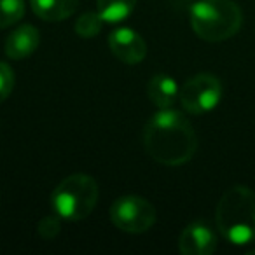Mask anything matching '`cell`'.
I'll return each mask as SVG.
<instances>
[{
    "instance_id": "6da1fadb",
    "label": "cell",
    "mask_w": 255,
    "mask_h": 255,
    "mask_svg": "<svg viewBox=\"0 0 255 255\" xmlns=\"http://www.w3.org/2000/svg\"><path fill=\"white\" fill-rule=\"evenodd\" d=\"M143 145L154 161L164 166H180L194 157L198 136L191 121L173 109H159L145 124Z\"/></svg>"
},
{
    "instance_id": "7a4b0ae2",
    "label": "cell",
    "mask_w": 255,
    "mask_h": 255,
    "mask_svg": "<svg viewBox=\"0 0 255 255\" xmlns=\"http://www.w3.org/2000/svg\"><path fill=\"white\" fill-rule=\"evenodd\" d=\"M220 234L233 245L255 240V192L247 185H233L222 194L215 210Z\"/></svg>"
},
{
    "instance_id": "3957f363",
    "label": "cell",
    "mask_w": 255,
    "mask_h": 255,
    "mask_svg": "<svg viewBox=\"0 0 255 255\" xmlns=\"http://www.w3.org/2000/svg\"><path fill=\"white\" fill-rule=\"evenodd\" d=\"M243 12L233 0H199L191 7V26L199 39L222 42L241 28Z\"/></svg>"
},
{
    "instance_id": "277c9868",
    "label": "cell",
    "mask_w": 255,
    "mask_h": 255,
    "mask_svg": "<svg viewBox=\"0 0 255 255\" xmlns=\"http://www.w3.org/2000/svg\"><path fill=\"white\" fill-rule=\"evenodd\" d=\"M98 184L93 177L75 173L67 177L51 194V206L63 220L77 222L89 215L98 203Z\"/></svg>"
},
{
    "instance_id": "5b68a950",
    "label": "cell",
    "mask_w": 255,
    "mask_h": 255,
    "mask_svg": "<svg viewBox=\"0 0 255 255\" xmlns=\"http://www.w3.org/2000/svg\"><path fill=\"white\" fill-rule=\"evenodd\" d=\"M110 220L119 231L142 234L156 224V208L142 196H121L110 206Z\"/></svg>"
},
{
    "instance_id": "8992f818",
    "label": "cell",
    "mask_w": 255,
    "mask_h": 255,
    "mask_svg": "<svg viewBox=\"0 0 255 255\" xmlns=\"http://www.w3.org/2000/svg\"><path fill=\"white\" fill-rule=\"evenodd\" d=\"M222 98V84L212 74H198L191 77L178 91V100L185 112L201 116L213 110Z\"/></svg>"
},
{
    "instance_id": "52a82bcc",
    "label": "cell",
    "mask_w": 255,
    "mask_h": 255,
    "mask_svg": "<svg viewBox=\"0 0 255 255\" xmlns=\"http://www.w3.org/2000/svg\"><path fill=\"white\" fill-rule=\"evenodd\" d=\"M109 47L119 61L136 65L143 61L147 54L145 40L131 28H117L109 35Z\"/></svg>"
},
{
    "instance_id": "ba28073f",
    "label": "cell",
    "mask_w": 255,
    "mask_h": 255,
    "mask_svg": "<svg viewBox=\"0 0 255 255\" xmlns=\"http://www.w3.org/2000/svg\"><path fill=\"white\" fill-rule=\"evenodd\" d=\"M217 248V236L205 222H192L180 233L178 250L184 255H210Z\"/></svg>"
},
{
    "instance_id": "9c48e42d",
    "label": "cell",
    "mask_w": 255,
    "mask_h": 255,
    "mask_svg": "<svg viewBox=\"0 0 255 255\" xmlns=\"http://www.w3.org/2000/svg\"><path fill=\"white\" fill-rule=\"evenodd\" d=\"M40 44V33L33 25H23L9 33L5 40V54L11 60H23L35 53Z\"/></svg>"
},
{
    "instance_id": "30bf717a",
    "label": "cell",
    "mask_w": 255,
    "mask_h": 255,
    "mask_svg": "<svg viewBox=\"0 0 255 255\" xmlns=\"http://www.w3.org/2000/svg\"><path fill=\"white\" fill-rule=\"evenodd\" d=\"M178 86L168 74H156L147 84V96L157 109H171L178 100Z\"/></svg>"
},
{
    "instance_id": "8fae6325",
    "label": "cell",
    "mask_w": 255,
    "mask_h": 255,
    "mask_svg": "<svg viewBox=\"0 0 255 255\" xmlns=\"http://www.w3.org/2000/svg\"><path fill=\"white\" fill-rule=\"evenodd\" d=\"M32 11L44 21H63L79 7V0H30Z\"/></svg>"
},
{
    "instance_id": "7c38bea8",
    "label": "cell",
    "mask_w": 255,
    "mask_h": 255,
    "mask_svg": "<svg viewBox=\"0 0 255 255\" xmlns=\"http://www.w3.org/2000/svg\"><path fill=\"white\" fill-rule=\"evenodd\" d=\"M138 0H96L98 12L105 21L119 23L126 19L136 7Z\"/></svg>"
},
{
    "instance_id": "4fadbf2b",
    "label": "cell",
    "mask_w": 255,
    "mask_h": 255,
    "mask_svg": "<svg viewBox=\"0 0 255 255\" xmlns=\"http://www.w3.org/2000/svg\"><path fill=\"white\" fill-rule=\"evenodd\" d=\"M103 23H105V19L100 16V12H84L75 21V33L82 39H91L102 32Z\"/></svg>"
},
{
    "instance_id": "5bb4252c",
    "label": "cell",
    "mask_w": 255,
    "mask_h": 255,
    "mask_svg": "<svg viewBox=\"0 0 255 255\" xmlns=\"http://www.w3.org/2000/svg\"><path fill=\"white\" fill-rule=\"evenodd\" d=\"M25 14V2L23 0H0V28L18 23Z\"/></svg>"
},
{
    "instance_id": "9a60e30c",
    "label": "cell",
    "mask_w": 255,
    "mask_h": 255,
    "mask_svg": "<svg viewBox=\"0 0 255 255\" xmlns=\"http://www.w3.org/2000/svg\"><path fill=\"white\" fill-rule=\"evenodd\" d=\"M61 217L53 213V215H46L39 222V234L44 240H53L54 236H58L61 231Z\"/></svg>"
},
{
    "instance_id": "2e32d148",
    "label": "cell",
    "mask_w": 255,
    "mask_h": 255,
    "mask_svg": "<svg viewBox=\"0 0 255 255\" xmlns=\"http://www.w3.org/2000/svg\"><path fill=\"white\" fill-rule=\"evenodd\" d=\"M14 88V72L7 63L0 61V102H4Z\"/></svg>"
}]
</instances>
